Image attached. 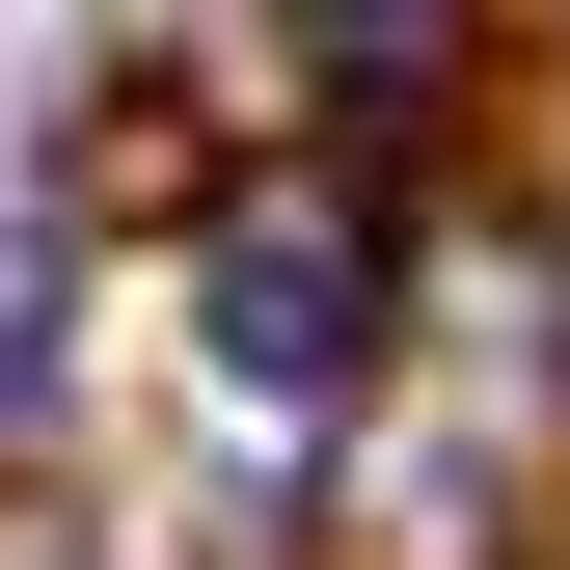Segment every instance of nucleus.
Wrapping results in <instances>:
<instances>
[{
    "label": "nucleus",
    "instance_id": "nucleus-1",
    "mask_svg": "<svg viewBox=\"0 0 570 570\" xmlns=\"http://www.w3.org/2000/svg\"><path fill=\"white\" fill-rule=\"evenodd\" d=\"M353 218H218V272H190V326H218V381H272V407H326L353 381Z\"/></svg>",
    "mask_w": 570,
    "mask_h": 570
}]
</instances>
